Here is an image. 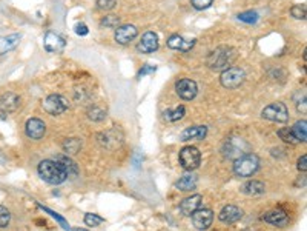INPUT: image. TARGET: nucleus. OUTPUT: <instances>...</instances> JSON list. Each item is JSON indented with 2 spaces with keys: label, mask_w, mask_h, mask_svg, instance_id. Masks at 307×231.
Here are the masks:
<instances>
[{
  "label": "nucleus",
  "mask_w": 307,
  "mask_h": 231,
  "mask_svg": "<svg viewBox=\"0 0 307 231\" xmlns=\"http://www.w3.org/2000/svg\"><path fill=\"white\" fill-rule=\"evenodd\" d=\"M238 57V51L232 47H220L214 50L206 59V65L214 71L228 69Z\"/></svg>",
  "instance_id": "nucleus-1"
},
{
  "label": "nucleus",
  "mask_w": 307,
  "mask_h": 231,
  "mask_svg": "<svg viewBox=\"0 0 307 231\" xmlns=\"http://www.w3.org/2000/svg\"><path fill=\"white\" fill-rule=\"evenodd\" d=\"M37 171L42 179L51 185H60L68 179V176H66L65 170L61 168V165L56 161H49V159L42 161L39 164Z\"/></svg>",
  "instance_id": "nucleus-2"
},
{
  "label": "nucleus",
  "mask_w": 307,
  "mask_h": 231,
  "mask_svg": "<svg viewBox=\"0 0 307 231\" xmlns=\"http://www.w3.org/2000/svg\"><path fill=\"white\" fill-rule=\"evenodd\" d=\"M260 170V157L247 153L233 161V173L238 177H250Z\"/></svg>",
  "instance_id": "nucleus-3"
},
{
  "label": "nucleus",
  "mask_w": 307,
  "mask_h": 231,
  "mask_svg": "<svg viewBox=\"0 0 307 231\" xmlns=\"http://www.w3.org/2000/svg\"><path fill=\"white\" fill-rule=\"evenodd\" d=\"M245 79H246L245 69L240 66H230L221 73L220 82L224 88H228V90H235V88L245 83Z\"/></svg>",
  "instance_id": "nucleus-4"
},
{
  "label": "nucleus",
  "mask_w": 307,
  "mask_h": 231,
  "mask_svg": "<svg viewBox=\"0 0 307 231\" xmlns=\"http://www.w3.org/2000/svg\"><path fill=\"white\" fill-rule=\"evenodd\" d=\"M250 153V147L246 140L243 139H238V137H232V139H228L224 142L223 145V154L224 157L228 159H232V161H235V159L241 157Z\"/></svg>",
  "instance_id": "nucleus-5"
},
{
  "label": "nucleus",
  "mask_w": 307,
  "mask_h": 231,
  "mask_svg": "<svg viewBox=\"0 0 307 231\" xmlns=\"http://www.w3.org/2000/svg\"><path fill=\"white\" fill-rule=\"evenodd\" d=\"M261 117L270 122L284 123L289 120V110L283 102H275V103L267 105L266 108L261 111Z\"/></svg>",
  "instance_id": "nucleus-6"
},
{
  "label": "nucleus",
  "mask_w": 307,
  "mask_h": 231,
  "mask_svg": "<svg viewBox=\"0 0 307 231\" xmlns=\"http://www.w3.org/2000/svg\"><path fill=\"white\" fill-rule=\"evenodd\" d=\"M68 100L60 94H51L46 99H43L42 102V108L46 111L51 116H60L68 110Z\"/></svg>",
  "instance_id": "nucleus-7"
},
{
  "label": "nucleus",
  "mask_w": 307,
  "mask_h": 231,
  "mask_svg": "<svg viewBox=\"0 0 307 231\" xmlns=\"http://www.w3.org/2000/svg\"><path fill=\"white\" fill-rule=\"evenodd\" d=\"M180 164L187 171L197 170L201 164V154L195 147H184L180 151Z\"/></svg>",
  "instance_id": "nucleus-8"
},
{
  "label": "nucleus",
  "mask_w": 307,
  "mask_h": 231,
  "mask_svg": "<svg viewBox=\"0 0 307 231\" xmlns=\"http://www.w3.org/2000/svg\"><path fill=\"white\" fill-rule=\"evenodd\" d=\"M97 139H98V144H100L102 147H105L107 149H114V148L122 145L123 134H122L120 130L112 128V130H107V131L100 132V134L97 136Z\"/></svg>",
  "instance_id": "nucleus-9"
},
{
  "label": "nucleus",
  "mask_w": 307,
  "mask_h": 231,
  "mask_svg": "<svg viewBox=\"0 0 307 231\" xmlns=\"http://www.w3.org/2000/svg\"><path fill=\"white\" fill-rule=\"evenodd\" d=\"M175 91L183 100H192L198 93V86L192 79H180L175 83Z\"/></svg>",
  "instance_id": "nucleus-10"
},
{
  "label": "nucleus",
  "mask_w": 307,
  "mask_h": 231,
  "mask_svg": "<svg viewBox=\"0 0 307 231\" xmlns=\"http://www.w3.org/2000/svg\"><path fill=\"white\" fill-rule=\"evenodd\" d=\"M214 213L209 208H198L195 213H192V224L197 230L204 231L212 225Z\"/></svg>",
  "instance_id": "nucleus-11"
},
{
  "label": "nucleus",
  "mask_w": 307,
  "mask_h": 231,
  "mask_svg": "<svg viewBox=\"0 0 307 231\" xmlns=\"http://www.w3.org/2000/svg\"><path fill=\"white\" fill-rule=\"evenodd\" d=\"M43 47L48 52L51 54H59L66 47V42L65 39L61 37V35L56 34V33H46L45 34V39H43Z\"/></svg>",
  "instance_id": "nucleus-12"
},
{
  "label": "nucleus",
  "mask_w": 307,
  "mask_h": 231,
  "mask_svg": "<svg viewBox=\"0 0 307 231\" xmlns=\"http://www.w3.org/2000/svg\"><path fill=\"white\" fill-rule=\"evenodd\" d=\"M160 47V40H158V35L152 31H148L141 35V39L137 45V50L143 54H151V52H155Z\"/></svg>",
  "instance_id": "nucleus-13"
},
{
  "label": "nucleus",
  "mask_w": 307,
  "mask_h": 231,
  "mask_svg": "<svg viewBox=\"0 0 307 231\" xmlns=\"http://www.w3.org/2000/svg\"><path fill=\"white\" fill-rule=\"evenodd\" d=\"M138 30L137 26L134 25H120L119 28H115V34H114V39L117 43H120V45H128L129 42H132L135 37H137Z\"/></svg>",
  "instance_id": "nucleus-14"
},
{
  "label": "nucleus",
  "mask_w": 307,
  "mask_h": 231,
  "mask_svg": "<svg viewBox=\"0 0 307 231\" xmlns=\"http://www.w3.org/2000/svg\"><path fill=\"white\" fill-rule=\"evenodd\" d=\"M25 132L26 136H28L30 139H34V140H39L45 136V132H46V125H45V122L40 120V119H28L25 123Z\"/></svg>",
  "instance_id": "nucleus-15"
},
{
  "label": "nucleus",
  "mask_w": 307,
  "mask_h": 231,
  "mask_svg": "<svg viewBox=\"0 0 307 231\" xmlns=\"http://www.w3.org/2000/svg\"><path fill=\"white\" fill-rule=\"evenodd\" d=\"M20 106V96L15 93H5L0 97V111L5 114L14 113Z\"/></svg>",
  "instance_id": "nucleus-16"
},
{
  "label": "nucleus",
  "mask_w": 307,
  "mask_h": 231,
  "mask_svg": "<svg viewBox=\"0 0 307 231\" xmlns=\"http://www.w3.org/2000/svg\"><path fill=\"white\" fill-rule=\"evenodd\" d=\"M201 194H194V196L191 198H186L182 200V203H180V213H182L183 216H192V213H195L198 208L201 207Z\"/></svg>",
  "instance_id": "nucleus-17"
},
{
  "label": "nucleus",
  "mask_w": 307,
  "mask_h": 231,
  "mask_svg": "<svg viewBox=\"0 0 307 231\" xmlns=\"http://www.w3.org/2000/svg\"><path fill=\"white\" fill-rule=\"evenodd\" d=\"M243 217V210L235 207V205H226L218 214V219L223 222V224H235Z\"/></svg>",
  "instance_id": "nucleus-18"
},
{
  "label": "nucleus",
  "mask_w": 307,
  "mask_h": 231,
  "mask_svg": "<svg viewBox=\"0 0 307 231\" xmlns=\"http://www.w3.org/2000/svg\"><path fill=\"white\" fill-rule=\"evenodd\" d=\"M195 45V40H189V39H184L182 37V35H170V37L168 39V47L170 50H175V51H182V52H187L191 51Z\"/></svg>",
  "instance_id": "nucleus-19"
},
{
  "label": "nucleus",
  "mask_w": 307,
  "mask_h": 231,
  "mask_svg": "<svg viewBox=\"0 0 307 231\" xmlns=\"http://www.w3.org/2000/svg\"><path fill=\"white\" fill-rule=\"evenodd\" d=\"M207 136V127L204 125H197V127H189L182 131L180 134V140L189 142V140H203Z\"/></svg>",
  "instance_id": "nucleus-20"
},
{
  "label": "nucleus",
  "mask_w": 307,
  "mask_h": 231,
  "mask_svg": "<svg viewBox=\"0 0 307 231\" xmlns=\"http://www.w3.org/2000/svg\"><path fill=\"white\" fill-rule=\"evenodd\" d=\"M240 191L243 194H246V196H261V194L266 193V185L260 181H247L246 183L241 185Z\"/></svg>",
  "instance_id": "nucleus-21"
},
{
  "label": "nucleus",
  "mask_w": 307,
  "mask_h": 231,
  "mask_svg": "<svg viewBox=\"0 0 307 231\" xmlns=\"http://www.w3.org/2000/svg\"><path fill=\"white\" fill-rule=\"evenodd\" d=\"M263 220L267 222V224L276 225V227H284V225L289 224V217H287L284 210H272V211H269L263 216Z\"/></svg>",
  "instance_id": "nucleus-22"
},
{
  "label": "nucleus",
  "mask_w": 307,
  "mask_h": 231,
  "mask_svg": "<svg viewBox=\"0 0 307 231\" xmlns=\"http://www.w3.org/2000/svg\"><path fill=\"white\" fill-rule=\"evenodd\" d=\"M20 40H22V34H17V33L0 37V56H3V54H6V52L13 51L17 45H19Z\"/></svg>",
  "instance_id": "nucleus-23"
},
{
  "label": "nucleus",
  "mask_w": 307,
  "mask_h": 231,
  "mask_svg": "<svg viewBox=\"0 0 307 231\" xmlns=\"http://www.w3.org/2000/svg\"><path fill=\"white\" fill-rule=\"evenodd\" d=\"M56 162H59L61 165V168L65 170L66 176L71 177V179H74V177L78 176V166L76 165V162H72L71 159L66 154H60L56 157Z\"/></svg>",
  "instance_id": "nucleus-24"
},
{
  "label": "nucleus",
  "mask_w": 307,
  "mask_h": 231,
  "mask_svg": "<svg viewBox=\"0 0 307 231\" xmlns=\"http://www.w3.org/2000/svg\"><path fill=\"white\" fill-rule=\"evenodd\" d=\"M175 186L180 191H192L197 186V176L192 173H186L184 176H182L178 179V182L175 183Z\"/></svg>",
  "instance_id": "nucleus-25"
},
{
  "label": "nucleus",
  "mask_w": 307,
  "mask_h": 231,
  "mask_svg": "<svg viewBox=\"0 0 307 231\" xmlns=\"http://www.w3.org/2000/svg\"><path fill=\"white\" fill-rule=\"evenodd\" d=\"M61 147H63V151H65L66 156H74V154L78 153L80 149H82V139H77V137L65 139Z\"/></svg>",
  "instance_id": "nucleus-26"
},
{
  "label": "nucleus",
  "mask_w": 307,
  "mask_h": 231,
  "mask_svg": "<svg viewBox=\"0 0 307 231\" xmlns=\"http://www.w3.org/2000/svg\"><path fill=\"white\" fill-rule=\"evenodd\" d=\"M184 114H186V108L183 105H180V106H177V108L163 111V119L166 122H178L184 117Z\"/></svg>",
  "instance_id": "nucleus-27"
},
{
  "label": "nucleus",
  "mask_w": 307,
  "mask_h": 231,
  "mask_svg": "<svg viewBox=\"0 0 307 231\" xmlns=\"http://www.w3.org/2000/svg\"><path fill=\"white\" fill-rule=\"evenodd\" d=\"M106 114L107 113L103 106L92 105V106H89V110H88V119L92 122H103L106 119Z\"/></svg>",
  "instance_id": "nucleus-28"
},
{
  "label": "nucleus",
  "mask_w": 307,
  "mask_h": 231,
  "mask_svg": "<svg viewBox=\"0 0 307 231\" xmlns=\"http://www.w3.org/2000/svg\"><path fill=\"white\" fill-rule=\"evenodd\" d=\"M292 132L298 139V142H306V139H307V122L306 120H298L292 127Z\"/></svg>",
  "instance_id": "nucleus-29"
},
{
  "label": "nucleus",
  "mask_w": 307,
  "mask_h": 231,
  "mask_svg": "<svg viewBox=\"0 0 307 231\" xmlns=\"http://www.w3.org/2000/svg\"><path fill=\"white\" fill-rule=\"evenodd\" d=\"M278 137L281 139L283 142H286V144H291V145L300 144V142H298V139L295 137V134L292 132V128H281V130H278Z\"/></svg>",
  "instance_id": "nucleus-30"
},
{
  "label": "nucleus",
  "mask_w": 307,
  "mask_h": 231,
  "mask_svg": "<svg viewBox=\"0 0 307 231\" xmlns=\"http://www.w3.org/2000/svg\"><path fill=\"white\" fill-rule=\"evenodd\" d=\"M237 19L243 23H247V25H255L260 19V14L257 11H245V13H240L237 16Z\"/></svg>",
  "instance_id": "nucleus-31"
},
{
  "label": "nucleus",
  "mask_w": 307,
  "mask_h": 231,
  "mask_svg": "<svg viewBox=\"0 0 307 231\" xmlns=\"http://www.w3.org/2000/svg\"><path fill=\"white\" fill-rule=\"evenodd\" d=\"M39 207H40V208H42V210H43L45 213H48V214H49V216H51L52 219H56V220L59 222V224H60V227H61L63 230H66V231H68V230L71 228V227H69V224H68V222H66L65 219H63V217H61V216L59 214V213H56V211H52V210H49V208H46V207H43V205H40V203H39Z\"/></svg>",
  "instance_id": "nucleus-32"
},
{
  "label": "nucleus",
  "mask_w": 307,
  "mask_h": 231,
  "mask_svg": "<svg viewBox=\"0 0 307 231\" xmlns=\"http://www.w3.org/2000/svg\"><path fill=\"white\" fill-rule=\"evenodd\" d=\"M100 25L103 26V28H119L120 26V17H117V16H106L102 19Z\"/></svg>",
  "instance_id": "nucleus-33"
},
{
  "label": "nucleus",
  "mask_w": 307,
  "mask_h": 231,
  "mask_svg": "<svg viewBox=\"0 0 307 231\" xmlns=\"http://www.w3.org/2000/svg\"><path fill=\"white\" fill-rule=\"evenodd\" d=\"M103 222H105V219L98 214H94V213H88V214H85V224L88 227H98L100 224H103Z\"/></svg>",
  "instance_id": "nucleus-34"
},
{
  "label": "nucleus",
  "mask_w": 307,
  "mask_h": 231,
  "mask_svg": "<svg viewBox=\"0 0 307 231\" xmlns=\"http://www.w3.org/2000/svg\"><path fill=\"white\" fill-rule=\"evenodd\" d=\"M10 220H11L10 210L3 205H0V228H5L10 225Z\"/></svg>",
  "instance_id": "nucleus-35"
},
{
  "label": "nucleus",
  "mask_w": 307,
  "mask_h": 231,
  "mask_svg": "<svg viewBox=\"0 0 307 231\" xmlns=\"http://www.w3.org/2000/svg\"><path fill=\"white\" fill-rule=\"evenodd\" d=\"M291 14H292V17H295V19H298V20H304L306 19V6L304 5H293L291 8Z\"/></svg>",
  "instance_id": "nucleus-36"
},
{
  "label": "nucleus",
  "mask_w": 307,
  "mask_h": 231,
  "mask_svg": "<svg viewBox=\"0 0 307 231\" xmlns=\"http://www.w3.org/2000/svg\"><path fill=\"white\" fill-rule=\"evenodd\" d=\"M214 0H191V5L198 11H204L207 8H211Z\"/></svg>",
  "instance_id": "nucleus-37"
},
{
  "label": "nucleus",
  "mask_w": 307,
  "mask_h": 231,
  "mask_svg": "<svg viewBox=\"0 0 307 231\" xmlns=\"http://www.w3.org/2000/svg\"><path fill=\"white\" fill-rule=\"evenodd\" d=\"M117 0H97V8L102 11H109L112 8H115Z\"/></svg>",
  "instance_id": "nucleus-38"
},
{
  "label": "nucleus",
  "mask_w": 307,
  "mask_h": 231,
  "mask_svg": "<svg viewBox=\"0 0 307 231\" xmlns=\"http://www.w3.org/2000/svg\"><path fill=\"white\" fill-rule=\"evenodd\" d=\"M295 102H296V110L301 111L303 114H306V110H307L306 108V93L301 94V99H298V100L295 99Z\"/></svg>",
  "instance_id": "nucleus-39"
},
{
  "label": "nucleus",
  "mask_w": 307,
  "mask_h": 231,
  "mask_svg": "<svg viewBox=\"0 0 307 231\" xmlns=\"http://www.w3.org/2000/svg\"><path fill=\"white\" fill-rule=\"evenodd\" d=\"M157 69V66H152V65H144L141 69H140V73H138V79H141L143 76H146V74H151L154 73V71Z\"/></svg>",
  "instance_id": "nucleus-40"
},
{
  "label": "nucleus",
  "mask_w": 307,
  "mask_h": 231,
  "mask_svg": "<svg viewBox=\"0 0 307 231\" xmlns=\"http://www.w3.org/2000/svg\"><path fill=\"white\" fill-rule=\"evenodd\" d=\"M74 30H76V34H78V35H86L89 33V28L85 23H77Z\"/></svg>",
  "instance_id": "nucleus-41"
},
{
  "label": "nucleus",
  "mask_w": 307,
  "mask_h": 231,
  "mask_svg": "<svg viewBox=\"0 0 307 231\" xmlns=\"http://www.w3.org/2000/svg\"><path fill=\"white\" fill-rule=\"evenodd\" d=\"M298 170L306 173V170H307V156L306 154H303L300 159H298Z\"/></svg>",
  "instance_id": "nucleus-42"
},
{
  "label": "nucleus",
  "mask_w": 307,
  "mask_h": 231,
  "mask_svg": "<svg viewBox=\"0 0 307 231\" xmlns=\"http://www.w3.org/2000/svg\"><path fill=\"white\" fill-rule=\"evenodd\" d=\"M6 161V157H5V154L2 153V151H0V164H3Z\"/></svg>",
  "instance_id": "nucleus-43"
},
{
  "label": "nucleus",
  "mask_w": 307,
  "mask_h": 231,
  "mask_svg": "<svg viewBox=\"0 0 307 231\" xmlns=\"http://www.w3.org/2000/svg\"><path fill=\"white\" fill-rule=\"evenodd\" d=\"M68 231H88V230H85V228H69Z\"/></svg>",
  "instance_id": "nucleus-44"
},
{
  "label": "nucleus",
  "mask_w": 307,
  "mask_h": 231,
  "mask_svg": "<svg viewBox=\"0 0 307 231\" xmlns=\"http://www.w3.org/2000/svg\"><path fill=\"white\" fill-rule=\"evenodd\" d=\"M246 231H247V230H246Z\"/></svg>",
  "instance_id": "nucleus-45"
}]
</instances>
